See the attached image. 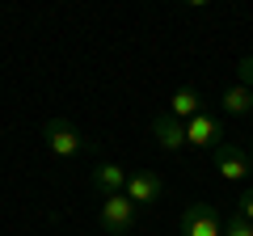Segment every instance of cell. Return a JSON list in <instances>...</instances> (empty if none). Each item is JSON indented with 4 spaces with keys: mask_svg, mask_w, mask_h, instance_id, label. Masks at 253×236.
I'll return each instance as SVG.
<instances>
[{
    "mask_svg": "<svg viewBox=\"0 0 253 236\" xmlns=\"http://www.w3.org/2000/svg\"><path fill=\"white\" fill-rule=\"evenodd\" d=\"M224 236H253V224H249L245 215H236V211H232V215L224 219Z\"/></svg>",
    "mask_w": 253,
    "mask_h": 236,
    "instance_id": "11",
    "label": "cell"
},
{
    "mask_svg": "<svg viewBox=\"0 0 253 236\" xmlns=\"http://www.w3.org/2000/svg\"><path fill=\"white\" fill-rule=\"evenodd\" d=\"M97 219H101L106 232H131L135 228V202L126 198V194H110V198H101Z\"/></svg>",
    "mask_w": 253,
    "mask_h": 236,
    "instance_id": "5",
    "label": "cell"
},
{
    "mask_svg": "<svg viewBox=\"0 0 253 236\" xmlns=\"http://www.w3.org/2000/svg\"><path fill=\"white\" fill-rule=\"evenodd\" d=\"M126 177H131V173H126L123 164H114V160H106V164H97V169H93V186H97L101 198L123 194V190H126Z\"/></svg>",
    "mask_w": 253,
    "mask_h": 236,
    "instance_id": "8",
    "label": "cell"
},
{
    "mask_svg": "<svg viewBox=\"0 0 253 236\" xmlns=\"http://www.w3.org/2000/svg\"><path fill=\"white\" fill-rule=\"evenodd\" d=\"M42 139H46V148H51L59 160H72L76 152H84V135L68 122V118H51L42 127Z\"/></svg>",
    "mask_w": 253,
    "mask_h": 236,
    "instance_id": "2",
    "label": "cell"
},
{
    "mask_svg": "<svg viewBox=\"0 0 253 236\" xmlns=\"http://www.w3.org/2000/svg\"><path fill=\"white\" fill-rule=\"evenodd\" d=\"M203 110H207V101L199 97V89H177V93L169 97V114L181 118V122H190V118L203 114Z\"/></svg>",
    "mask_w": 253,
    "mask_h": 236,
    "instance_id": "9",
    "label": "cell"
},
{
    "mask_svg": "<svg viewBox=\"0 0 253 236\" xmlns=\"http://www.w3.org/2000/svg\"><path fill=\"white\" fill-rule=\"evenodd\" d=\"M177 232L181 236H224V219L211 202H190L177 215Z\"/></svg>",
    "mask_w": 253,
    "mask_h": 236,
    "instance_id": "1",
    "label": "cell"
},
{
    "mask_svg": "<svg viewBox=\"0 0 253 236\" xmlns=\"http://www.w3.org/2000/svg\"><path fill=\"white\" fill-rule=\"evenodd\" d=\"M236 215H245L253 224V186H245V194H241V202H236Z\"/></svg>",
    "mask_w": 253,
    "mask_h": 236,
    "instance_id": "13",
    "label": "cell"
},
{
    "mask_svg": "<svg viewBox=\"0 0 253 236\" xmlns=\"http://www.w3.org/2000/svg\"><path fill=\"white\" fill-rule=\"evenodd\" d=\"M219 106H224L228 114H253V89H245V84H232V89L219 93Z\"/></svg>",
    "mask_w": 253,
    "mask_h": 236,
    "instance_id": "10",
    "label": "cell"
},
{
    "mask_svg": "<svg viewBox=\"0 0 253 236\" xmlns=\"http://www.w3.org/2000/svg\"><path fill=\"white\" fill-rule=\"evenodd\" d=\"M249 156H253V152H249Z\"/></svg>",
    "mask_w": 253,
    "mask_h": 236,
    "instance_id": "14",
    "label": "cell"
},
{
    "mask_svg": "<svg viewBox=\"0 0 253 236\" xmlns=\"http://www.w3.org/2000/svg\"><path fill=\"white\" fill-rule=\"evenodd\" d=\"M123 194L135 202V207H152V202L165 194V177H161V173H152V169H139V173L126 177V190Z\"/></svg>",
    "mask_w": 253,
    "mask_h": 236,
    "instance_id": "6",
    "label": "cell"
},
{
    "mask_svg": "<svg viewBox=\"0 0 253 236\" xmlns=\"http://www.w3.org/2000/svg\"><path fill=\"white\" fill-rule=\"evenodd\" d=\"M215 169H219V177H224V182L245 186V177L253 173V156L245 152L241 144H224V148H215Z\"/></svg>",
    "mask_w": 253,
    "mask_h": 236,
    "instance_id": "4",
    "label": "cell"
},
{
    "mask_svg": "<svg viewBox=\"0 0 253 236\" xmlns=\"http://www.w3.org/2000/svg\"><path fill=\"white\" fill-rule=\"evenodd\" d=\"M236 76H241L236 84H245V89H253V55H245L241 64H236Z\"/></svg>",
    "mask_w": 253,
    "mask_h": 236,
    "instance_id": "12",
    "label": "cell"
},
{
    "mask_svg": "<svg viewBox=\"0 0 253 236\" xmlns=\"http://www.w3.org/2000/svg\"><path fill=\"white\" fill-rule=\"evenodd\" d=\"M224 122H219L211 110H203V114H194L186 122V144L190 148H203V152H211V148H224Z\"/></svg>",
    "mask_w": 253,
    "mask_h": 236,
    "instance_id": "3",
    "label": "cell"
},
{
    "mask_svg": "<svg viewBox=\"0 0 253 236\" xmlns=\"http://www.w3.org/2000/svg\"><path fill=\"white\" fill-rule=\"evenodd\" d=\"M152 139L165 148V152H186V122L181 118H173V114H156L152 118Z\"/></svg>",
    "mask_w": 253,
    "mask_h": 236,
    "instance_id": "7",
    "label": "cell"
}]
</instances>
